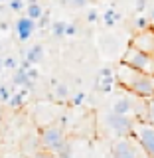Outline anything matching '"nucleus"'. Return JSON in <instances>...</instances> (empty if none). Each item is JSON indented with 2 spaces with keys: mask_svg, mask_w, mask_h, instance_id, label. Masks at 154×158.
Segmentation results:
<instances>
[{
  "mask_svg": "<svg viewBox=\"0 0 154 158\" xmlns=\"http://www.w3.org/2000/svg\"><path fill=\"white\" fill-rule=\"evenodd\" d=\"M115 81L127 93H131L135 97H140V99L154 97V75H148V73L136 71V69H131L123 65V63H119L115 71Z\"/></svg>",
  "mask_w": 154,
  "mask_h": 158,
  "instance_id": "1",
  "label": "nucleus"
},
{
  "mask_svg": "<svg viewBox=\"0 0 154 158\" xmlns=\"http://www.w3.org/2000/svg\"><path fill=\"white\" fill-rule=\"evenodd\" d=\"M128 136L144 150V154L148 158H154V125L152 123L144 121V118H136Z\"/></svg>",
  "mask_w": 154,
  "mask_h": 158,
  "instance_id": "2",
  "label": "nucleus"
},
{
  "mask_svg": "<svg viewBox=\"0 0 154 158\" xmlns=\"http://www.w3.org/2000/svg\"><path fill=\"white\" fill-rule=\"evenodd\" d=\"M121 63L131 69H136V71H142V73H148V75H154V56L150 53H144L140 49L128 46L125 49L121 57Z\"/></svg>",
  "mask_w": 154,
  "mask_h": 158,
  "instance_id": "3",
  "label": "nucleus"
},
{
  "mask_svg": "<svg viewBox=\"0 0 154 158\" xmlns=\"http://www.w3.org/2000/svg\"><path fill=\"white\" fill-rule=\"evenodd\" d=\"M65 144H67V138L59 125H48L40 131V146H42V150L57 154Z\"/></svg>",
  "mask_w": 154,
  "mask_h": 158,
  "instance_id": "4",
  "label": "nucleus"
},
{
  "mask_svg": "<svg viewBox=\"0 0 154 158\" xmlns=\"http://www.w3.org/2000/svg\"><path fill=\"white\" fill-rule=\"evenodd\" d=\"M136 118L135 117H128V115H117V113L109 111L105 115V127L109 132H113L117 138H125L131 135L132 125H135Z\"/></svg>",
  "mask_w": 154,
  "mask_h": 158,
  "instance_id": "5",
  "label": "nucleus"
},
{
  "mask_svg": "<svg viewBox=\"0 0 154 158\" xmlns=\"http://www.w3.org/2000/svg\"><path fill=\"white\" fill-rule=\"evenodd\" d=\"M111 156L113 158H148L144 154V150H142L131 136L117 138L111 146Z\"/></svg>",
  "mask_w": 154,
  "mask_h": 158,
  "instance_id": "6",
  "label": "nucleus"
},
{
  "mask_svg": "<svg viewBox=\"0 0 154 158\" xmlns=\"http://www.w3.org/2000/svg\"><path fill=\"white\" fill-rule=\"evenodd\" d=\"M140 103V97H135L131 93L121 97H115L111 103V111L117 113V115H128V117H135V109Z\"/></svg>",
  "mask_w": 154,
  "mask_h": 158,
  "instance_id": "7",
  "label": "nucleus"
},
{
  "mask_svg": "<svg viewBox=\"0 0 154 158\" xmlns=\"http://www.w3.org/2000/svg\"><path fill=\"white\" fill-rule=\"evenodd\" d=\"M128 46L140 49L144 53H150L154 56V28H148V30H142V32H135L131 44Z\"/></svg>",
  "mask_w": 154,
  "mask_h": 158,
  "instance_id": "8",
  "label": "nucleus"
},
{
  "mask_svg": "<svg viewBox=\"0 0 154 158\" xmlns=\"http://www.w3.org/2000/svg\"><path fill=\"white\" fill-rule=\"evenodd\" d=\"M117 81H115V71L111 67H103L97 75V89L103 93H111L115 89Z\"/></svg>",
  "mask_w": 154,
  "mask_h": 158,
  "instance_id": "9",
  "label": "nucleus"
},
{
  "mask_svg": "<svg viewBox=\"0 0 154 158\" xmlns=\"http://www.w3.org/2000/svg\"><path fill=\"white\" fill-rule=\"evenodd\" d=\"M34 32H36V22H34L32 18L22 16V18H18V20H16V34H18V38L22 40V42L30 40Z\"/></svg>",
  "mask_w": 154,
  "mask_h": 158,
  "instance_id": "10",
  "label": "nucleus"
},
{
  "mask_svg": "<svg viewBox=\"0 0 154 158\" xmlns=\"http://www.w3.org/2000/svg\"><path fill=\"white\" fill-rule=\"evenodd\" d=\"M101 20H103V24H105L107 28H113L115 24L121 22V12H119V10H115V8H109V10H105V12H103Z\"/></svg>",
  "mask_w": 154,
  "mask_h": 158,
  "instance_id": "11",
  "label": "nucleus"
},
{
  "mask_svg": "<svg viewBox=\"0 0 154 158\" xmlns=\"http://www.w3.org/2000/svg\"><path fill=\"white\" fill-rule=\"evenodd\" d=\"M44 57V48L40 46V44H36V46H32L28 49L26 53V63H40V59Z\"/></svg>",
  "mask_w": 154,
  "mask_h": 158,
  "instance_id": "12",
  "label": "nucleus"
},
{
  "mask_svg": "<svg viewBox=\"0 0 154 158\" xmlns=\"http://www.w3.org/2000/svg\"><path fill=\"white\" fill-rule=\"evenodd\" d=\"M150 18L144 16V14H138V16L132 18V28H135V32H142V30H148L150 28Z\"/></svg>",
  "mask_w": 154,
  "mask_h": 158,
  "instance_id": "13",
  "label": "nucleus"
},
{
  "mask_svg": "<svg viewBox=\"0 0 154 158\" xmlns=\"http://www.w3.org/2000/svg\"><path fill=\"white\" fill-rule=\"evenodd\" d=\"M26 16H28V18H32L34 22H36V20H40V18L44 16V8L40 6L38 2H30V4H28V8H26Z\"/></svg>",
  "mask_w": 154,
  "mask_h": 158,
  "instance_id": "14",
  "label": "nucleus"
},
{
  "mask_svg": "<svg viewBox=\"0 0 154 158\" xmlns=\"http://www.w3.org/2000/svg\"><path fill=\"white\" fill-rule=\"evenodd\" d=\"M144 121L154 125V97L144 99Z\"/></svg>",
  "mask_w": 154,
  "mask_h": 158,
  "instance_id": "15",
  "label": "nucleus"
},
{
  "mask_svg": "<svg viewBox=\"0 0 154 158\" xmlns=\"http://www.w3.org/2000/svg\"><path fill=\"white\" fill-rule=\"evenodd\" d=\"M65 26H67V22H63V20H57V22H53V26H52V34H53L56 38L65 36Z\"/></svg>",
  "mask_w": 154,
  "mask_h": 158,
  "instance_id": "16",
  "label": "nucleus"
},
{
  "mask_svg": "<svg viewBox=\"0 0 154 158\" xmlns=\"http://www.w3.org/2000/svg\"><path fill=\"white\" fill-rule=\"evenodd\" d=\"M24 101H26V91H20V93H16L14 97H10V99H8V103H10L12 107H20Z\"/></svg>",
  "mask_w": 154,
  "mask_h": 158,
  "instance_id": "17",
  "label": "nucleus"
},
{
  "mask_svg": "<svg viewBox=\"0 0 154 158\" xmlns=\"http://www.w3.org/2000/svg\"><path fill=\"white\" fill-rule=\"evenodd\" d=\"M67 95H69L67 85H63V83H57V85H56V97H57V99H65Z\"/></svg>",
  "mask_w": 154,
  "mask_h": 158,
  "instance_id": "18",
  "label": "nucleus"
},
{
  "mask_svg": "<svg viewBox=\"0 0 154 158\" xmlns=\"http://www.w3.org/2000/svg\"><path fill=\"white\" fill-rule=\"evenodd\" d=\"M87 99V95L83 91H79V93H75V95H73V99H71V105H81L83 101H85Z\"/></svg>",
  "mask_w": 154,
  "mask_h": 158,
  "instance_id": "19",
  "label": "nucleus"
},
{
  "mask_svg": "<svg viewBox=\"0 0 154 158\" xmlns=\"http://www.w3.org/2000/svg\"><path fill=\"white\" fill-rule=\"evenodd\" d=\"M146 6H148V0H136V4H135V10L138 14H142L146 10Z\"/></svg>",
  "mask_w": 154,
  "mask_h": 158,
  "instance_id": "20",
  "label": "nucleus"
},
{
  "mask_svg": "<svg viewBox=\"0 0 154 158\" xmlns=\"http://www.w3.org/2000/svg\"><path fill=\"white\" fill-rule=\"evenodd\" d=\"M32 158H56L52 154V152H48V150H38L36 154H32Z\"/></svg>",
  "mask_w": 154,
  "mask_h": 158,
  "instance_id": "21",
  "label": "nucleus"
},
{
  "mask_svg": "<svg viewBox=\"0 0 154 158\" xmlns=\"http://www.w3.org/2000/svg\"><path fill=\"white\" fill-rule=\"evenodd\" d=\"M77 34V26L75 24H67L65 26V36H75Z\"/></svg>",
  "mask_w": 154,
  "mask_h": 158,
  "instance_id": "22",
  "label": "nucleus"
},
{
  "mask_svg": "<svg viewBox=\"0 0 154 158\" xmlns=\"http://www.w3.org/2000/svg\"><path fill=\"white\" fill-rule=\"evenodd\" d=\"M87 2H89V0H69V4H71V6H75V8L87 6Z\"/></svg>",
  "mask_w": 154,
  "mask_h": 158,
  "instance_id": "23",
  "label": "nucleus"
},
{
  "mask_svg": "<svg viewBox=\"0 0 154 158\" xmlns=\"http://www.w3.org/2000/svg\"><path fill=\"white\" fill-rule=\"evenodd\" d=\"M87 20H89V22H97V20H99L97 10H89V12H87Z\"/></svg>",
  "mask_w": 154,
  "mask_h": 158,
  "instance_id": "24",
  "label": "nucleus"
},
{
  "mask_svg": "<svg viewBox=\"0 0 154 158\" xmlns=\"http://www.w3.org/2000/svg\"><path fill=\"white\" fill-rule=\"evenodd\" d=\"M0 97H2L4 101H8V99H10V93H8L6 87H0Z\"/></svg>",
  "mask_w": 154,
  "mask_h": 158,
  "instance_id": "25",
  "label": "nucleus"
},
{
  "mask_svg": "<svg viewBox=\"0 0 154 158\" xmlns=\"http://www.w3.org/2000/svg\"><path fill=\"white\" fill-rule=\"evenodd\" d=\"M10 6H12L14 10H20V8L24 6V2H22V0H12V4H10Z\"/></svg>",
  "mask_w": 154,
  "mask_h": 158,
  "instance_id": "26",
  "label": "nucleus"
},
{
  "mask_svg": "<svg viewBox=\"0 0 154 158\" xmlns=\"http://www.w3.org/2000/svg\"><path fill=\"white\" fill-rule=\"evenodd\" d=\"M148 18H150V22H154V6L148 10Z\"/></svg>",
  "mask_w": 154,
  "mask_h": 158,
  "instance_id": "27",
  "label": "nucleus"
},
{
  "mask_svg": "<svg viewBox=\"0 0 154 158\" xmlns=\"http://www.w3.org/2000/svg\"><path fill=\"white\" fill-rule=\"evenodd\" d=\"M6 65L8 67H14V59H6Z\"/></svg>",
  "mask_w": 154,
  "mask_h": 158,
  "instance_id": "28",
  "label": "nucleus"
}]
</instances>
